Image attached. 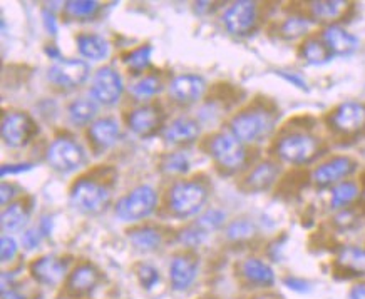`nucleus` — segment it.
Instances as JSON below:
<instances>
[{
  "instance_id": "3",
  "label": "nucleus",
  "mask_w": 365,
  "mask_h": 299,
  "mask_svg": "<svg viewBox=\"0 0 365 299\" xmlns=\"http://www.w3.org/2000/svg\"><path fill=\"white\" fill-rule=\"evenodd\" d=\"M158 194L151 186H138L129 194L123 197L116 206V216L119 219L128 221H141L151 216L156 209Z\"/></svg>"
},
{
  "instance_id": "37",
  "label": "nucleus",
  "mask_w": 365,
  "mask_h": 299,
  "mask_svg": "<svg viewBox=\"0 0 365 299\" xmlns=\"http://www.w3.org/2000/svg\"><path fill=\"white\" fill-rule=\"evenodd\" d=\"M310 28V22L304 17H290L283 22L282 36L287 38H297L307 33Z\"/></svg>"
},
{
  "instance_id": "34",
  "label": "nucleus",
  "mask_w": 365,
  "mask_h": 299,
  "mask_svg": "<svg viewBox=\"0 0 365 299\" xmlns=\"http://www.w3.org/2000/svg\"><path fill=\"white\" fill-rule=\"evenodd\" d=\"M151 62V47L150 46H141L138 49L129 52L124 56V64L131 67L133 70H143L150 65Z\"/></svg>"
},
{
  "instance_id": "12",
  "label": "nucleus",
  "mask_w": 365,
  "mask_h": 299,
  "mask_svg": "<svg viewBox=\"0 0 365 299\" xmlns=\"http://www.w3.org/2000/svg\"><path fill=\"white\" fill-rule=\"evenodd\" d=\"M223 22L233 36H247L257 26V6L248 0L235 2L225 12Z\"/></svg>"
},
{
  "instance_id": "13",
  "label": "nucleus",
  "mask_w": 365,
  "mask_h": 299,
  "mask_svg": "<svg viewBox=\"0 0 365 299\" xmlns=\"http://www.w3.org/2000/svg\"><path fill=\"white\" fill-rule=\"evenodd\" d=\"M206 90V82L203 77L186 74L176 77L170 85V94L180 104H195L203 98Z\"/></svg>"
},
{
  "instance_id": "24",
  "label": "nucleus",
  "mask_w": 365,
  "mask_h": 299,
  "mask_svg": "<svg viewBox=\"0 0 365 299\" xmlns=\"http://www.w3.org/2000/svg\"><path fill=\"white\" fill-rule=\"evenodd\" d=\"M339 268L352 276H364L365 274V249L357 246H345L340 249L337 258Z\"/></svg>"
},
{
  "instance_id": "42",
  "label": "nucleus",
  "mask_w": 365,
  "mask_h": 299,
  "mask_svg": "<svg viewBox=\"0 0 365 299\" xmlns=\"http://www.w3.org/2000/svg\"><path fill=\"white\" fill-rule=\"evenodd\" d=\"M42 238H44V236H42L39 228H32V229H29V231H26V233H24L22 243L27 249H36L37 246L41 244Z\"/></svg>"
},
{
  "instance_id": "8",
  "label": "nucleus",
  "mask_w": 365,
  "mask_h": 299,
  "mask_svg": "<svg viewBox=\"0 0 365 299\" xmlns=\"http://www.w3.org/2000/svg\"><path fill=\"white\" fill-rule=\"evenodd\" d=\"M0 132H2V139L6 141L7 146L24 147L36 136L37 127L36 122L27 114L11 112L2 119Z\"/></svg>"
},
{
  "instance_id": "32",
  "label": "nucleus",
  "mask_w": 365,
  "mask_h": 299,
  "mask_svg": "<svg viewBox=\"0 0 365 299\" xmlns=\"http://www.w3.org/2000/svg\"><path fill=\"white\" fill-rule=\"evenodd\" d=\"M357 196H359L357 184H354V182H342V184H339L332 191V207L339 209V207L347 206Z\"/></svg>"
},
{
  "instance_id": "51",
  "label": "nucleus",
  "mask_w": 365,
  "mask_h": 299,
  "mask_svg": "<svg viewBox=\"0 0 365 299\" xmlns=\"http://www.w3.org/2000/svg\"><path fill=\"white\" fill-rule=\"evenodd\" d=\"M362 196H364V201H365V189H364V194Z\"/></svg>"
},
{
  "instance_id": "28",
  "label": "nucleus",
  "mask_w": 365,
  "mask_h": 299,
  "mask_svg": "<svg viewBox=\"0 0 365 299\" xmlns=\"http://www.w3.org/2000/svg\"><path fill=\"white\" fill-rule=\"evenodd\" d=\"M129 239H131V243L136 246L139 251H155L160 248L163 238H161V233L156 228L144 226V228L131 231Z\"/></svg>"
},
{
  "instance_id": "19",
  "label": "nucleus",
  "mask_w": 365,
  "mask_h": 299,
  "mask_svg": "<svg viewBox=\"0 0 365 299\" xmlns=\"http://www.w3.org/2000/svg\"><path fill=\"white\" fill-rule=\"evenodd\" d=\"M278 169L277 164L273 162H262L253 169L245 179V189L250 192H262L270 189V186L277 181Z\"/></svg>"
},
{
  "instance_id": "49",
  "label": "nucleus",
  "mask_w": 365,
  "mask_h": 299,
  "mask_svg": "<svg viewBox=\"0 0 365 299\" xmlns=\"http://www.w3.org/2000/svg\"><path fill=\"white\" fill-rule=\"evenodd\" d=\"M44 23L47 27V31L51 33H56L57 32V26H56V17L52 16L51 12H44Z\"/></svg>"
},
{
  "instance_id": "2",
  "label": "nucleus",
  "mask_w": 365,
  "mask_h": 299,
  "mask_svg": "<svg viewBox=\"0 0 365 299\" xmlns=\"http://www.w3.org/2000/svg\"><path fill=\"white\" fill-rule=\"evenodd\" d=\"M208 201V191L200 182L181 181L170 191V207L180 218L198 214Z\"/></svg>"
},
{
  "instance_id": "50",
  "label": "nucleus",
  "mask_w": 365,
  "mask_h": 299,
  "mask_svg": "<svg viewBox=\"0 0 365 299\" xmlns=\"http://www.w3.org/2000/svg\"><path fill=\"white\" fill-rule=\"evenodd\" d=\"M2 299H26V298H24L22 294H19L17 291H12V289H4Z\"/></svg>"
},
{
  "instance_id": "47",
  "label": "nucleus",
  "mask_w": 365,
  "mask_h": 299,
  "mask_svg": "<svg viewBox=\"0 0 365 299\" xmlns=\"http://www.w3.org/2000/svg\"><path fill=\"white\" fill-rule=\"evenodd\" d=\"M349 299H365V283L355 284L349 294Z\"/></svg>"
},
{
  "instance_id": "48",
  "label": "nucleus",
  "mask_w": 365,
  "mask_h": 299,
  "mask_svg": "<svg viewBox=\"0 0 365 299\" xmlns=\"http://www.w3.org/2000/svg\"><path fill=\"white\" fill-rule=\"evenodd\" d=\"M14 192H16V189H14L12 186H9V184H2V197H0V202H2V206H6L7 202H9V199H12L14 196Z\"/></svg>"
},
{
  "instance_id": "14",
  "label": "nucleus",
  "mask_w": 365,
  "mask_h": 299,
  "mask_svg": "<svg viewBox=\"0 0 365 299\" xmlns=\"http://www.w3.org/2000/svg\"><path fill=\"white\" fill-rule=\"evenodd\" d=\"M163 114L156 105H141V107L134 109L128 117V124L131 131L138 136L148 137L158 131L161 125Z\"/></svg>"
},
{
  "instance_id": "31",
  "label": "nucleus",
  "mask_w": 365,
  "mask_h": 299,
  "mask_svg": "<svg viewBox=\"0 0 365 299\" xmlns=\"http://www.w3.org/2000/svg\"><path fill=\"white\" fill-rule=\"evenodd\" d=\"M161 90H163V84L156 75L143 77V79H139L131 88V93L136 95V98H141V99L153 98V95L161 93Z\"/></svg>"
},
{
  "instance_id": "21",
  "label": "nucleus",
  "mask_w": 365,
  "mask_h": 299,
  "mask_svg": "<svg viewBox=\"0 0 365 299\" xmlns=\"http://www.w3.org/2000/svg\"><path fill=\"white\" fill-rule=\"evenodd\" d=\"M201 132L200 124L190 117L176 119L170 127H166L165 139L171 144H188L198 139Z\"/></svg>"
},
{
  "instance_id": "41",
  "label": "nucleus",
  "mask_w": 365,
  "mask_h": 299,
  "mask_svg": "<svg viewBox=\"0 0 365 299\" xmlns=\"http://www.w3.org/2000/svg\"><path fill=\"white\" fill-rule=\"evenodd\" d=\"M17 254V243L9 236H4L0 239V258H2V263H9L16 258Z\"/></svg>"
},
{
  "instance_id": "38",
  "label": "nucleus",
  "mask_w": 365,
  "mask_h": 299,
  "mask_svg": "<svg viewBox=\"0 0 365 299\" xmlns=\"http://www.w3.org/2000/svg\"><path fill=\"white\" fill-rule=\"evenodd\" d=\"M163 169L171 174H185L190 169V161L186 159L185 154H170L163 159Z\"/></svg>"
},
{
  "instance_id": "36",
  "label": "nucleus",
  "mask_w": 365,
  "mask_h": 299,
  "mask_svg": "<svg viewBox=\"0 0 365 299\" xmlns=\"http://www.w3.org/2000/svg\"><path fill=\"white\" fill-rule=\"evenodd\" d=\"M255 236V224L248 219L233 221L227 229V238L230 241H247Z\"/></svg>"
},
{
  "instance_id": "29",
  "label": "nucleus",
  "mask_w": 365,
  "mask_h": 299,
  "mask_svg": "<svg viewBox=\"0 0 365 299\" xmlns=\"http://www.w3.org/2000/svg\"><path fill=\"white\" fill-rule=\"evenodd\" d=\"M302 56L312 65H322L334 57L332 52L329 51V47L325 46V42L319 41V38L307 41L304 47H302Z\"/></svg>"
},
{
  "instance_id": "9",
  "label": "nucleus",
  "mask_w": 365,
  "mask_h": 299,
  "mask_svg": "<svg viewBox=\"0 0 365 299\" xmlns=\"http://www.w3.org/2000/svg\"><path fill=\"white\" fill-rule=\"evenodd\" d=\"M91 94L98 103L104 105H114L123 95L121 75L111 67H103L94 74Z\"/></svg>"
},
{
  "instance_id": "43",
  "label": "nucleus",
  "mask_w": 365,
  "mask_h": 299,
  "mask_svg": "<svg viewBox=\"0 0 365 299\" xmlns=\"http://www.w3.org/2000/svg\"><path fill=\"white\" fill-rule=\"evenodd\" d=\"M285 284H287V286L290 288V289H294V291H299V293L310 291V284L307 283V281H304V279H299V278L290 276V278L285 279Z\"/></svg>"
},
{
  "instance_id": "7",
  "label": "nucleus",
  "mask_w": 365,
  "mask_h": 299,
  "mask_svg": "<svg viewBox=\"0 0 365 299\" xmlns=\"http://www.w3.org/2000/svg\"><path fill=\"white\" fill-rule=\"evenodd\" d=\"M211 156L220 166L228 171H237L245 164L247 152L242 141H238L232 132H222L211 139Z\"/></svg>"
},
{
  "instance_id": "27",
  "label": "nucleus",
  "mask_w": 365,
  "mask_h": 299,
  "mask_svg": "<svg viewBox=\"0 0 365 299\" xmlns=\"http://www.w3.org/2000/svg\"><path fill=\"white\" fill-rule=\"evenodd\" d=\"M312 16L319 21H337L347 11V2L342 0H330V2H312L310 4Z\"/></svg>"
},
{
  "instance_id": "33",
  "label": "nucleus",
  "mask_w": 365,
  "mask_h": 299,
  "mask_svg": "<svg viewBox=\"0 0 365 299\" xmlns=\"http://www.w3.org/2000/svg\"><path fill=\"white\" fill-rule=\"evenodd\" d=\"M225 221H227V214H225L222 209H210L206 211L198 221H196L195 226H198L205 234H208L211 231L222 228Z\"/></svg>"
},
{
  "instance_id": "35",
  "label": "nucleus",
  "mask_w": 365,
  "mask_h": 299,
  "mask_svg": "<svg viewBox=\"0 0 365 299\" xmlns=\"http://www.w3.org/2000/svg\"><path fill=\"white\" fill-rule=\"evenodd\" d=\"M66 11L76 19H88L99 11V4L93 0H72L66 4Z\"/></svg>"
},
{
  "instance_id": "26",
  "label": "nucleus",
  "mask_w": 365,
  "mask_h": 299,
  "mask_svg": "<svg viewBox=\"0 0 365 299\" xmlns=\"http://www.w3.org/2000/svg\"><path fill=\"white\" fill-rule=\"evenodd\" d=\"M29 223V211L24 202H14L2 212V229L7 233H19Z\"/></svg>"
},
{
  "instance_id": "45",
  "label": "nucleus",
  "mask_w": 365,
  "mask_h": 299,
  "mask_svg": "<svg viewBox=\"0 0 365 299\" xmlns=\"http://www.w3.org/2000/svg\"><path fill=\"white\" fill-rule=\"evenodd\" d=\"M31 169H32V164H19V166H4L2 169H0V174H2V177H6L9 172L16 174V172L31 171Z\"/></svg>"
},
{
  "instance_id": "5",
  "label": "nucleus",
  "mask_w": 365,
  "mask_h": 299,
  "mask_svg": "<svg viewBox=\"0 0 365 299\" xmlns=\"http://www.w3.org/2000/svg\"><path fill=\"white\" fill-rule=\"evenodd\" d=\"M47 162L59 172L78 171L86 162L84 149L72 139L59 137L47 149Z\"/></svg>"
},
{
  "instance_id": "40",
  "label": "nucleus",
  "mask_w": 365,
  "mask_h": 299,
  "mask_svg": "<svg viewBox=\"0 0 365 299\" xmlns=\"http://www.w3.org/2000/svg\"><path fill=\"white\" fill-rule=\"evenodd\" d=\"M206 236H208V234H205L203 231L198 228V226H193V228L182 231L181 236H180V239H181L182 244L195 248V246H200L201 243H203Z\"/></svg>"
},
{
  "instance_id": "11",
  "label": "nucleus",
  "mask_w": 365,
  "mask_h": 299,
  "mask_svg": "<svg viewBox=\"0 0 365 299\" xmlns=\"http://www.w3.org/2000/svg\"><path fill=\"white\" fill-rule=\"evenodd\" d=\"M89 77V65L83 61L66 59L57 61L49 69V80L61 88L74 89L84 84Z\"/></svg>"
},
{
  "instance_id": "46",
  "label": "nucleus",
  "mask_w": 365,
  "mask_h": 299,
  "mask_svg": "<svg viewBox=\"0 0 365 299\" xmlns=\"http://www.w3.org/2000/svg\"><path fill=\"white\" fill-rule=\"evenodd\" d=\"M37 228H39V231L42 233V236H44V238H47V236H51V233H52V219H51V216H44V218H42V221H41V224L37 226Z\"/></svg>"
},
{
  "instance_id": "25",
  "label": "nucleus",
  "mask_w": 365,
  "mask_h": 299,
  "mask_svg": "<svg viewBox=\"0 0 365 299\" xmlns=\"http://www.w3.org/2000/svg\"><path fill=\"white\" fill-rule=\"evenodd\" d=\"M243 276L248 279L250 283L258 284V286H272L275 283V274L273 269L268 266L267 263L260 261V259H247L242 266Z\"/></svg>"
},
{
  "instance_id": "39",
  "label": "nucleus",
  "mask_w": 365,
  "mask_h": 299,
  "mask_svg": "<svg viewBox=\"0 0 365 299\" xmlns=\"http://www.w3.org/2000/svg\"><path fill=\"white\" fill-rule=\"evenodd\" d=\"M136 274L139 278V281L146 289H151L155 284L160 281V274L150 264H141V266L136 268Z\"/></svg>"
},
{
  "instance_id": "1",
  "label": "nucleus",
  "mask_w": 365,
  "mask_h": 299,
  "mask_svg": "<svg viewBox=\"0 0 365 299\" xmlns=\"http://www.w3.org/2000/svg\"><path fill=\"white\" fill-rule=\"evenodd\" d=\"M275 119L267 109H248L235 115L232 134L242 142H258L272 132Z\"/></svg>"
},
{
  "instance_id": "6",
  "label": "nucleus",
  "mask_w": 365,
  "mask_h": 299,
  "mask_svg": "<svg viewBox=\"0 0 365 299\" xmlns=\"http://www.w3.org/2000/svg\"><path fill=\"white\" fill-rule=\"evenodd\" d=\"M320 142L309 134H290L278 142L277 152L290 164H307L319 156Z\"/></svg>"
},
{
  "instance_id": "44",
  "label": "nucleus",
  "mask_w": 365,
  "mask_h": 299,
  "mask_svg": "<svg viewBox=\"0 0 365 299\" xmlns=\"http://www.w3.org/2000/svg\"><path fill=\"white\" fill-rule=\"evenodd\" d=\"M278 75H282L283 79L290 82V84H294L295 88H299L302 90H309V85H307V82L302 79L299 74H292V72H278Z\"/></svg>"
},
{
  "instance_id": "22",
  "label": "nucleus",
  "mask_w": 365,
  "mask_h": 299,
  "mask_svg": "<svg viewBox=\"0 0 365 299\" xmlns=\"http://www.w3.org/2000/svg\"><path fill=\"white\" fill-rule=\"evenodd\" d=\"M119 124L111 117H104L96 120V122L89 127V137L93 139L94 144L108 149L114 146L119 139Z\"/></svg>"
},
{
  "instance_id": "4",
  "label": "nucleus",
  "mask_w": 365,
  "mask_h": 299,
  "mask_svg": "<svg viewBox=\"0 0 365 299\" xmlns=\"http://www.w3.org/2000/svg\"><path fill=\"white\" fill-rule=\"evenodd\" d=\"M109 199L111 194L106 186L91 179H81L71 189L72 206L86 214H98L109 204Z\"/></svg>"
},
{
  "instance_id": "16",
  "label": "nucleus",
  "mask_w": 365,
  "mask_h": 299,
  "mask_svg": "<svg viewBox=\"0 0 365 299\" xmlns=\"http://www.w3.org/2000/svg\"><path fill=\"white\" fill-rule=\"evenodd\" d=\"M32 276L46 286H56L64 279L67 273V263L56 256H42L32 264Z\"/></svg>"
},
{
  "instance_id": "20",
  "label": "nucleus",
  "mask_w": 365,
  "mask_h": 299,
  "mask_svg": "<svg viewBox=\"0 0 365 299\" xmlns=\"http://www.w3.org/2000/svg\"><path fill=\"white\" fill-rule=\"evenodd\" d=\"M99 271L96 269L93 264H81L79 268L74 269V273L69 276V281H67V289L72 294H86L93 291L96 284L99 283Z\"/></svg>"
},
{
  "instance_id": "10",
  "label": "nucleus",
  "mask_w": 365,
  "mask_h": 299,
  "mask_svg": "<svg viewBox=\"0 0 365 299\" xmlns=\"http://www.w3.org/2000/svg\"><path fill=\"white\" fill-rule=\"evenodd\" d=\"M330 124L335 131L345 136H354L365 129V104L344 103L330 115Z\"/></svg>"
},
{
  "instance_id": "17",
  "label": "nucleus",
  "mask_w": 365,
  "mask_h": 299,
  "mask_svg": "<svg viewBox=\"0 0 365 299\" xmlns=\"http://www.w3.org/2000/svg\"><path fill=\"white\" fill-rule=\"evenodd\" d=\"M196 276H198V261L193 256L180 254L171 261L170 278L173 288L178 291L188 289L195 283Z\"/></svg>"
},
{
  "instance_id": "30",
  "label": "nucleus",
  "mask_w": 365,
  "mask_h": 299,
  "mask_svg": "<svg viewBox=\"0 0 365 299\" xmlns=\"http://www.w3.org/2000/svg\"><path fill=\"white\" fill-rule=\"evenodd\" d=\"M96 112H98V105L88 99H78L69 105V119L76 125H84L91 122L94 119Z\"/></svg>"
},
{
  "instance_id": "15",
  "label": "nucleus",
  "mask_w": 365,
  "mask_h": 299,
  "mask_svg": "<svg viewBox=\"0 0 365 299\" xmlns=\"http://www.w3.org/2000/svg\"><path fill=\"white\" fill-rule=\"evenodd\" d=\"M355 169V162L349 157H334L330 161L322 164L314 172V181L317 186L327 187L332 186L335 182L344 179Z\"/></svg>"
},
{
  "instance_id": "23",
  "label": "nucleus",
  "mask_w": 365,
  "mask_h": 299,
  "mask_svg": "<svg viewBox=\"0 0 365 299\" xmlns=\"http://www.w3.org/2000/svg\"><path fill=\"white\" fill-rule=\"evenodd\" d=\"M81 56L91 61H103L109 56V44L104 37L98 33H81L76 38Z\"/></svg>"
},
{
  "instance_id": "18",
  "label": "nucleus",
  "mask_w": 365,
  "mask_h": 299,
  "mask_svg": "<svg viewBox=\"0 0 365 299\" xmlns=\"http://www.w3.org/2000/svg\"><path fill=\"white\" fill-rule=\"evenodd\" d=\"M324 42L334 56H350L359 49V38L339 26L325 28Z\"/></svg>"
}]
</instances>
